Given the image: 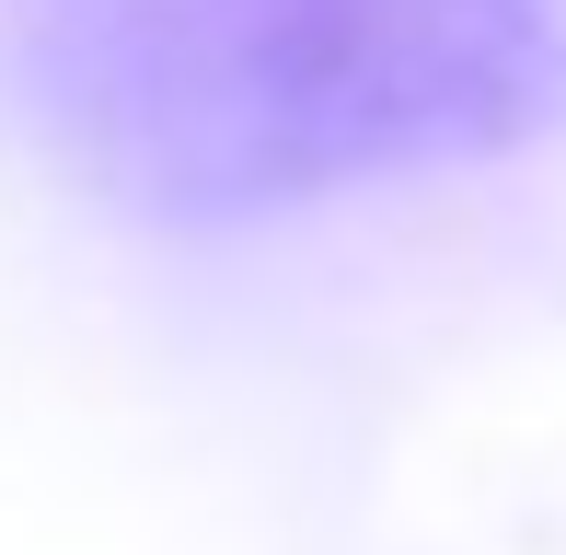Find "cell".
<instances>
[{"mask_svg": "<svg viewBox=\"0 0 566 555\" xmlns=\"http://www.w3.org/2000/svg\"><path fill=\"white\" fill-rule=\"evenodd\" d=\"M35 116L150 220H266L566 128V0H46Z\"/></svg>", "mask_w": 566, "mask_h": 555, "instance_id": "6da1fadb", "label": "cell"}]
</instances>
